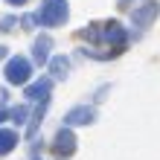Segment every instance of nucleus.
<instances>
[{
    "label": "nucleus",
    "mask_w": 160,
    "mask_h": 160,
    "mask_svg": "<svg viewBox=\"0 0 160 160\" xmlns=\"http://www.w3.org/2000/svg\"><path fill=\"white\" fill-rule=\"evenodd\" d=\"M3 119H6V108L0 105V122H3Z\"/></svg>",
    "instance_id": "9b49d317"
},
{
    "label": "nucleus",
    "mask_w": 160,
    "mask_h": 160,
    "mask_svg": "<svg viewBox=\"0 0 160 160\" xmlns=\"http://www.w3.org/2000/svg\"><path fill=\"white\" fill-rule=\"evenodd\" d=\"M6 58V47H0V61H3Z\"/></svg>",
    "instance_id": "f8f14e48"
},
{
    "label": "nucleus",
    "mask_w": 160,
    "mask_h": 160,
    "mask_svg": "<svg viewBox=\"0 0 160 160\" xmlns=\"http://www.w3.org/2000/svg\"><path fill=\"white\" fill-rule=\"evenodd\" d=\"M32 76V64L29 58H23V55H15V58H9L6 64V82L9 84H26Z\"/></svg>",
    "instance_id": "f03ea898"
},
{
    "label": "nucleus",
    "mask_w": 160,
    "mask_h": 160,
    "mask_svg": "<svg viewBox=\"0 0 160 160\" xmlns=\"http://www.w3.org/2000/svg\"><path fill=\"white\" fill-rule=\"evenodd\" d=\"M93 119V111L88 108V105H79V108H73L67 117H64V122L67 125H88V122Z\"/></svg>",
    "instance_id": "39448f33"
},
{
    "label": "nucleus",
    "mask_w": 160,
    "mask_h": 160,
    "mask_svg": "<svg viewBox=\"0 0 160 160\" xmlns=\"http://www.w3.org/2000/svg\"><path fill=\"white\" fill-rule=\"evenodd\" d=\"M15 146H18V134L15 131H0V157L9 154Z\"/></svg>",
    "instance_id": "6e6552de"
},
{
    "label": "nucleus",
    "mask_w": 160,
    "mask_h": 160,
    "mask_svg": "<svg viewBox=\"0 0 160 160\" xmlns=\"http://www.w3.org/2000/svg\"><path fill=\"white\" fill-rule=\"evenodd\" d=\"M52 152H55V157H70L73 152H76V137H73L70 128H61L58 134H55Z\"/></svg>",
    "instance_id": "7ed1b4c3"
},
{
    "label": "nucleus",
    "mask_w": 160,
    "mask_h": 160,
    "mask_svg": "<svg viewBox=\"0 0 160 160\" xmlns=\"http://www.w3.org/2000/svg\"><path fill=\"white\" fill-rule=\"evenodd\" d=\"M12 119L18 122V125H23V122H26V108H15L12 111Z\"/></svg>",
    "instance_id": "9d476101"
},
{
    "label": "nucleus",
    "mask_w": 160,
    "mask_h": 160,
    "mask_svg": "<svg viewBox=\"0 0 160 160\" xmlns=\"http://www.w3.org/2000/svg\"><path fill=\"white\" fill-rule=\"evenodd\" d=\"M50 88H52L50 79H38V82H32L29 88H26V96L35 99V102H44L47 96H50Z\"/></svg>",
    "instance_id": "20e7f679"
},
{
    "label": "nucleus",
    "mask_w": 160,
    "mask_h": 160,
    "mask_svg": "<svg viewBox=\"0 0 160 160\" xmlns=\"http://www.w3.org/2000/svg\"><path fill=\"white\" fill-rule=\"evenodd\" d=\"M50 70H52L58 79H64V76H67V70H70V61L64 58V55H55V58L50 61Z\"/></svg>",
    "instance_id": "1a4fd4ad"
},
{
    "label": "nucleus",
    "mask_w": 160,
    "mask_h": 160,
    "mask_svg": "<svg viewBox=\"0 0 160 160\" xmlns=\"http://www.w3.org/2000/svg\"><path fill=\"white\" fill-rule=\"evenodd\" d=\"M50 47H52V41L47 38V35L35 41V61H38V64H47V61H50Z\"/></svg>",
    "instance_id": "0eeeda50"
},
{
    "label": "nucleus",
    "mask_w": 160,
    "mask_h": 160,
    "mask_svg": "<svg viewBox=\"0 0 160 160\" xmlns=\"http://www.w3.org/2000/svg\"><path fill=\"white\" fill-rule=\"evenodd\" d=\"M38 21L44 26H61L67 21V3L64 0H44L41 12H38Z\"/></svg>",
    "instance_id": "f257e3e1"
},
{
    "label": "nucleus",
    "mask_w": 160,
    "mask_h": 160,
    "mask_svg": "<svg viewBox=\"0 0 160 160\" xmlns=\"http://www.w3.org/2000/svg\"><path fill=\"white\" fill-rule=\"evenodd\" d=\"M108 44H117V47H125V32H122L119 23H105V29H102Z\"/></svg>",
    "instance_id": "423d86ee"
},
{
    "label": "nucleus",
    "mask_w": 160,
    "mask_h": 160,
    "mask_svg": "<svg viewBox=\"0 0 160 160\" xmlns=\"http://www.w3.org/2000/svg\"><path fill=\"white\" fill-rule=\"evenodd\" d=\"M9 3H15V6H23V3H26V0H9Z\"/></svg>",
    "instance_id": "ddd939ff"
}]
</instances>
